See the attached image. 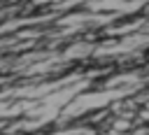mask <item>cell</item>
I'll return each instance as SVG.
<instances>
[{
    "instance_id": "cell-1",
    "label": "cell",
    "mask_w": 149,
    "mask_h": 135,
    "mask_svg": "<svg viewBox=\"0 0 149 135\" xmlns=\"http://www.w3.org/2000/svg\"><path fill=\"white\" fill-rule=\"evenodd\" d=\"M114 128H116V130H126V128H128V121H123V119H119V121L114 123Z\"/></svg>"
}]
</instances>
